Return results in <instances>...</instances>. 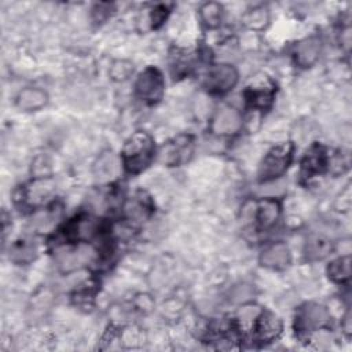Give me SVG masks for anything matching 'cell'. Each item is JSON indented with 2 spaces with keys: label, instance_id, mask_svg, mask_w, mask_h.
<instances>
[{
  "label": "cell",
  "instance_id": "cell-1",
  "mask_svg": "<svg viewBox=\"0 0 352 352\" xmlns=\"http://www.w3.org/2000/svg\"><path fill=\"white\" fill-rule=\"evenodd\" d=\"M154 154L155 144L153 136L146 131H136L122 146L121 164L129 175H138L148 168Z\"/></svg>",
  "mask_w": 352,
  "mask_h": 352
},
{
  "label": "cell",
  "instance_id": "cell-2",
  "mask_svg": "<svg viewBox=\"0 0 352 352\" xmlns=\"http://www.w3.org/2000/svg\"><path fill=\"white\" fill-rule=\"evenodd\" d=\"M294 146L292 142H285L272 147L263 158L258 168V180L261 183L272 182L280 177L290 166L293 160Z\"/></svg>",
  "mask_w": 352,
  "mask_h": 352
},
{
  "label": "cell",
  "instance_id": "cell-3",
  "mask_svg": "<svg viewBox=\"0 0 352 352\" xmlns=\"http://www.w3.org/2000/svg\"><path fill=\"white\" fill-rule=\"evenodd\" d=\"M331 315L329 309L318 302H305L294 316V330L300 336H309L330 326Z\"/></svg>",
  "mask_w": 352,
  "mask_h": 352
},
{
  "label": "cell",
  "instance_id": "cell-4",
  "mask_svg": "<svg viewBox=\"0 0 352 352\" xmlns=\"http://www.w3.org/2000/svg\"><path fill=\"white\" fill-rule=\"evenodd\" d=\"M133 88L136 98L142 102L147 104H154L160 102L165 91V81L162 73L154 66L146 67L136 77Z\"/></svg>",
  "mask_w": 352,
  "mask_h": 352
},
{
  "label": "cell",
  "instance_id": "cell-5",
  "mask_svg": "<svg viewBox=\"0 0 352 352\" xmlns=\"http://www.w3.org/2000/svg\"><path fill=\"white\" fill-rule=\"evenodd\" d=\"M238 82V72L232 65L219 63L209 69L204 87L209 94L223 95L231 91Z\"/></svg>",
  "mask_w": 352,
  "mask_h": 352
},
{
  "label": "cell",
  "instance_id": "cell-6",
  "mask_svg": "<svg viewBox=\"0 0 352 352\" xmlns=\"http://www.w3.org/2000/svg\"><path fill=\"white\" fill-rule=\"evenodd\" d=\"M194 151V138L191 135H179L162 146V161L169 166H179L187 162Z\"/></svg>",
  "mask_w": 352,
  "mask_h": 352
},
{
  "label": "cell",
  "instance_id": "cell-7",
  "mask_svg": "<svg viewBox=\"0 0 352 352\" xmlns=\"http://www.w3.org/2000/svg\"><path fill=\"white\" fill-rule=\"evenodd\" d=\"M242 128L241 113L231 106L220 107L210 122V131L217 136H231Z\"/></svg>",
  "mask_w": 352,
  "mask_h": 352
},
{
  "label": "cell",
  "instance_id": "cell-8",
  "mask_svg": "<svg viewBox=\"0 0 352 352\" xmlns=\"http://www.w3.org/2000/svg\"><path fill=\"white\" fill-rule=\"evenodd\" d=\"M253 337L258 342H271L282 333V320L270 311H260L253 320Z\"/></svg>",
  "mask_w": 352,
  "mask_h": 352
},
{
  "label": "cell",
  "instance_id": "cell-9",
  "mask_svg": "<svg viewBox=\"0 0 352 352\" xmlns=\"http://www.w3.org/2000/svg\"><path fill=\"white\" fill-rule=\"evenodd\" d=\"M94 252L89 246H85L82 242H78V245L73 248H65L58 252L56 260L59 267L63 271H73L84 267L92 260Z\"/></svg>",
  "mask_w": 352,
  "mask_h": 352
},
{
  "label": "cell",
  "instance_id": "cell-10",
  "mask_svg": "<svg viewBox=\"0 0 352 352\" xmlns=\"http://www.w3.org/2000/svg\"><path fill=\"white\" fill-rule=\"evenodd\" d=\"M292 261V253L286 243L274 242L264 248L260 254V264L268 270L282 271L289 267Z\"/></svg>",
  "mask_w": 352,
  "mask_h": 352
},
{
  "label": "cell",
  "instance_id": "cell-11",
  "mask_svg": "<svg viewBox=\"0 0 352 352\" xmlns=\"http://www.w3.org/2000/svg\"><path fill=\"white\" fill-rule=\"evenodd\" d=\"M320 51H322V44L318 37L315 36L305 37L296 44L293 50V60L298 67H302V69L311 67L319 59Z\"/></svg>",
  "mask_w": 352,
  "mask_h": 352
},
{
  "label": "cell",
  "instance_id": "cell-12",
  "mask_svg": "<svg viewBox=\"0 0 352 352\" xmlns=\"http://www.w3.org/2000/svg\"><path fill=\"white\" fill-rule=\"evenodd\" d=\"M63 232L65 236L72 242H84L99 232V224L91 216L80 214L67 223Z\"/></svg>",
  "mask_w": 352,
  "mask_h": 352
},
{
  "label": "cell",
  "instance_id": "cell-13",
  "mask_svg": "<svg viewBox=\"0 0 352 352\" xmlns=\"http://www.w3.org/2000/svg\"><path fill=\"white\" fill-rule=\"evenodd\" d=\"M280 204L276 199L264 198L256 204L254 221L260 230H268L276 224L280 217Z\"/></svg>",
  "mask_w": 352,
  "mask_h": 352
},
{
  "label": "cell",
  "instance_id": "cell-14",
  "mask_svg": "<svg viewBox=\"0 0 352 352\" xmlns=\"http://www.w3.org/2000/svg\"><path fill=\"white\" fill-rule=\"evenodd\" d=\"M326 168H329L326 150L320 144H312L301 161V173L305 177H312L314 175L322 173Z\"/></svg>",
  "mask_w": 352,
  "mask_h": 352
},
{
  "label": "cell",
  "instance_id": "cell-15",
  "mask_svg": "<svg viewBox=\"0 0 352 352\" xmlns=\"http://www.w3.org/2000/svg\"><path fill=\"white\" fill-rule=\"evenodd\" d=\"M54 192V183L50 177L38 176L33 182H30L28 186H25L23 190V201L30 206H37L44 204L48 197H51Z\"/></svg>",
  "mask_w": 352,
  "mask_h": 352
},
{
  "label": "cell",
  "instance_id": "cell-16",
  "mask_svg": "<svg viewBox=\"0 0 352 352\" xmlns=\"http://www.w3.org/2000/svg\"><path fill=\"white\" fill-rule=\"evenodd\" d=\"M124 212L126 219L131 221L142 223L147 220L153 213V204L150 201V197L146 195L143 191H138L126 201Z\"/></svg>",
  "mask_w": 352,
  "mask_h": 352
},
{
  "label": "cell",
  "instance_id": "cell-17",
  "mask_svg": "<svg viewBox=\"0 0 352 352\" xmlns=\"http://www.w3.org/2000/svg\"><path fill=\"white\" fill-rule=\"evenodd\" d=\"M48 102V95L37 87H26L15 96V106L22 111H36L44 107Z\"/></svg>",
  "mask_w": 352,
  "mask_h": 352
},
{
  "label": "cell",
  "instance_id": "cell-18",
  "mask_svg": "<svg viewBox=\"0 0 352 352\" xmlns=\"http://www.w3.org/2000/svg\"><path fill=\"white\" fill-rule=\"evenodd\" d=\"M120 165L121 162L118 161V158L113 154V151L107 150L103 151L95 165H94V175L95 179L100 183H106V182H111L113 179L117 177L118 172H120Z\"/></svg>",
  "mask_w": 352,
  "mask_h": 352
},
{
  "label": "cell",
  "instance_id": "cell-19",
  "mask_svg": "<svg viewBox=\"0 0 352 352\" xmlns=\"http://www.w3.org/2000/svg\"><path fill=\"white\" fill-rule=\"evenodd\" d=\"M274 95H275V88L271 84L249 87L245 91V98H246L249 106L254 107V109H260V110H265L272 104Z\"/></svg>",
  "mask_w": 352,
  "mask_h": 352
},
{
  "label": "cell",
  "instance_id": "cell-20",
  "mask_svg": "<svg viewBox=\"0 0 352 352\" xmlns=\"http://www.w3.org/2000/svg\"><path fill=\"white\" fill-rule=\"evenodd\" d=\"M270 21H271V14L268 8L264 6L252 7L246 10L241 16V22L243 23V26L254 32H261L267 29V26L270 25Z\"/></svg>",
  "mask_w": 352,
  "mask_h": 352
},
{
  "label": "cell",
  "instance_id": "cell-21",
  "mask_svg": "<svg viewBox=\"0 0 352 352\" xmlns=\"http://www.w3.org/2000/svg\"><path fill=\"white\" fill-rule=\"evenodd\" d=\"M327 276L331 282L344 285L348 283L351 279V257L349 254L340 256L331 260L327 265Z\"/></svg>",
  "mask_w": 352,
  "mask_h": 352
},
{
  "label": "cell",
  "instance_id": "cell-22",
  "mask_svg": "<svg viewBox=\"0 0 352 352\" xmlns=\"http://www.w3.org/2000/svg\"><path fill=\"white\" fill-rule=\"evenodd\" d=\"M199 18L205 28L216 29L221 25L224 18V8L220 3L209 1L199 7Z\"/></svg>",
  "mask_w": 352,
  "mask_h": 352
},
{
  "label": "cell",
  "instance_id": "cell-23",
  "mask_svg": "<svg viewBox=\"0 0 352 352\" xmlns=\"http://www.w3.org/2000/svg\"><path fill=\"white\" fill-rule=\"evenodd\" d=\"M36 257V245L29 239H19L11 246L10 258L18 264H28Z\"/></svg>",
  "mask_w": 352,
  "mask_h": 352
},
{
  "label": "cell",
  "instance_id": "cell-24",
  "mask_svg": "<svg viewBox=\"0 0 352 352\" xmlns=\"http://www.w3.org/2000/svg\"><path fill=\"white\" fill-rule=\"evenodd\" d=\"M331 252V242L324 236L315 235L305 242V254L311 260H320Z\"/></svg>",
  "mask_w": 352,
  "mask_h": 352
},
{
  "label": "cell",
  "instance_id": "cell-25",
  "mask_svg": "<svg viewBox=\"0 0 352 352\" xmlns=\"http://www.w3.org/2000/svg\"><path fill=\"white\" fill-rule=\"evenodd\" d=\"M133 72V65L129 62V60H125V59H118V60H114L109 73H110V77L114 80V81H125L131 77Z\"/></svg>",
  "mask_w": 352,
  "mask_h": 352
},
{
  "label": "cell",
  "instance_id": "cell-26",
  "mask_svg": "<svg viewBox=\"0 0 352 352\" xmlns=\"http://www.w3.org/2000/svg\"><path fill=\"white\" fill-rule=\"evenodd\" d=\"M168 7L165 4H158L155 6L151 12H150V21H151V28L153 29H157L160 28L165 19H166V15H168Z\"/></svg>",
  "mask_w": 352,
  "mask_h": 352
}]
</instances>
